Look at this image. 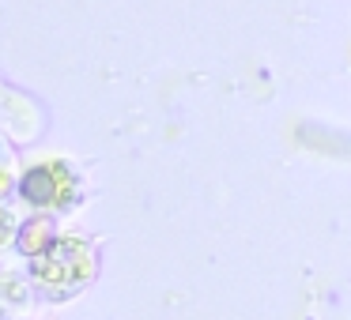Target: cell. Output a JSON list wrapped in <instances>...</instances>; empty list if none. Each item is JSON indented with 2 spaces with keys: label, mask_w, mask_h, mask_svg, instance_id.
I'll list each match as a JSON object with an SVG mask.
<instances>
[{
  "label": "cell",
  "mask_w": 351,
  "mask_h": 320,
  "mask_svg": "<svg viewBox=\"0 0 351 320\" xmlns=\"http://www.w3.org/2000/svg\"><path fill=\"white\" fill-rule=\"evenodd\" d=\"M23 196L34 200V204H57L64 196V189H57V170L38 166L23 177Z\"/></svg>",
  "instance_id": "1"
}]
</instances>
